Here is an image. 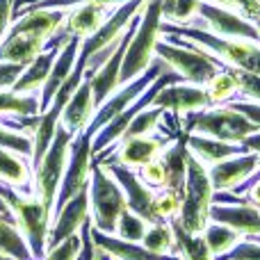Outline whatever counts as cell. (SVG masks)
I'll return each instance as SVG.
<instances>
[{
	"mask_svg": "<svg viewBox=\"0 0 260 260\" xmlns=\"http://www.w3.org/2000/svg\"><path fill=\"white\" fill-rule=\"evenodd\" d=\"M162 35L180 37L192 44L201 46L210 55H215L219 62L226 67L242 69V71L256 73L260 76V44L249 39H226V37H217L208 30L194 25H171V23H162Z\"/></svg>",
	"mask_w": 260,
	"mask_h": 260,
	"instance_id": "cell-1",
	"label": "cell"
},
{
	"mask_svg": "<svg viewBox=\"0 0 260 260\" xmlns=\"http://www.w3.org/2000/svg\"><path fill=\"white\" fill-rule=\"evenodd\" d=\"M155 57L165 59L171 71H176L183 78V82L197 87H206L208 80L215 78L226 67L224 62H219L215 55L203 50L201 46L171 35H165V39L157 41Z\"/></svg>",
	"mask_w": 260,
	"mask_h": 260,
	"instance_id": "cell-2",
	"label": "cell"
},
{
	"mask_svg": "<svg viewBox=\"0 0 260 260\" xmlns=\"http://www.w3.org/2000/svg\"><path fill=\"white\" fill-rule=\"evenodd\" d=\"M162 35V0H146L139 14V25L135 30L128 50L123 55L119 82L128 85L139 78L155 59V46Z\"/></svg>",
	"mask_w": 260,
	"mask_h": 260,
	"instance_id": "cell-3",
	"label": "cell"
},
{
	"mask_svg": "<svg viewBox=\"0 0 260 260\" xmlns=\"http://www.w3.org/2000/svg\"><path fill=\"white\" fill-rule=\"evenodd\" d=\"M180 123L185 135H206L231 144H242L249 135L260 130L256 123H251L231 105H215V108L189 112L180 117Z\"/></svg>",
	"mask_w": 260,
	"mask_h": 260,
	"instance_id": "cell-4",
	"label": "cell"
},
{
	"mask_svg": "<svg viewBox=\"0 0 260 260\" xmlns=\"http://www.w3.org/2000/svg\"><path fill=\"white\" fill-rule=\"evenodd\" d=\"M128 210L126 194L121 185L112 178L108 169L101 162H91L89 176V219L91 226L101 233L114 235L117 233V221Z\"/></svg>",
	"mask_w": 260,
	"mask_h": 260,
	"instance_id": "cell-5",
	"label": "cell"
},
{
	"mask_svg": "<svg viewBox=\"0 0 260 260\" xmlns=\"http://www.w3.org/2000/svg\"><path fill=\"white\" fill-rule=\"evenodd\" d=\"M0 197L12 208L18 231L23 233L30 253L35 260H44L48 251V235H50V215L53 210L46 208L37 197H23L16 189L0 185Z\"/></svg>",
	"mask_w": 260,
	"mask_h": 260,
	"instance_id": "cell-6",
	"label": "cell"
},
{
	"mask_svg": "<svg viewBox=\"0 0 260 260\" xmlns=\"http://www.w3.org/2000/svg\"><path fill=\"white\" fill-rule=\"evenodd\" d=\"M212 197H215V189H212L210 176H208V167L201 165L189 153L187 176H185V192H183V201H180V210L176 215L178 224L187 233H194V235L203 233V229L210 221Z\"/></svg>",
	"mask_w": 260,
	"mask_h": 260,
	"instance_id": "cell-7",
	"label": "cell"
},
{
	"mask_svg": "<svg viewBox=\"0 0 260 260\" xmlns=\"http://www.w3.org/2000/svg\"><path fill=\"white\" fill-rule=\"evenodd\" d=\"M71 139H73V135L59 126L53 142H50L48 151L44 153L39 165L35 167V178H32L35 197L39 199L46 208H50V210L55 208V199H57L59 185H62V176H64V169H67V162H69Z\"/></svg>",
	"mask_w": 260,
	"mask_h": 260,
	"instance_id": "cell-8",
	"label": "cell"
},
{
	"mask_svg": "<svg viewBox=\"0 0 260 260\" xmlns=\"http://www.w3.org/2000/svg\"><path fill=\"white\" fill-rule=\"evenodd\" d=\"M167 71H171L169 64H167L165 59L155 57V59H153V64L142 73V76L135 78V80L128 82V85L119 87V89L114 91V94L110 96V99L105 101V103L101 105L99 110H96V114H94V119H91V123H89V128H87V133H89V135H96L103 126H108V123L112 121L114 117H119L123 110L130 108V105H133L135 101H137L139 96H142L144 91H146L148 87H151L153 82H155L157 78H160L162 73H167Z\"/></svg>",
	"mask_w": 260,
	"mask_h": 260,
	"instance_id": "cell-9",
	"label": "cell"
},
{
	"mask_svg": "<svg viewBox=\"0 0 260 260\" xmlns=\"http://www.w3.org/2000/svg\"><path fill=\"white\" fill-rule=\"evenodd\" d=\"M91 139L94 135L78 133L71 139V148H69V162L62 176V185H59L57 199H55L53 215L76 194L89 187V176H91V162H94V151H91Z\"/></svg>",
	"mask_w": 260,
	"mask_h": 260,
	"instance_id": "cell-10",
	"label": "cell"
},
{
	"mask_svg": "<svg viewBox=\"0 0 260 260\" xmlns=\"http://www.w3.org/2000/svg\"><path fill=\"white\" fill-rule=\"evenodd\" d=\"M105 169L112 174V178L121 185L123 194H126V203L128 210H133L135 215H139L142 219H146L148 224H162L160 217H157V208H155V197L157 192H153L151 187L142 183V178L137 176V171L123 167L119 162H101ZM167 224V221H165Z\"/></svg>",
	"mask_w": 260,
	"mask_h": 260,
	"instance_id": "cell-11",
	"label": "cell"
},
{
	"mask_svg": "<svg viewBox=\"0 0 260 260\" xmlns=\"http://www.w3.org/2000/svg\"><path fill=\"white\" fill-rule=\"evenodd\" d=\"M199 25L201 30H208L217 37H226V39H249V41H258V30L251 21L242 18L240 14L229 12L224 7H217V5L203 3L199 7Z\"/></svg>",
	"mask_w": 260,
	"mask_h": 260,
	"instance_id": "cell-12",
	"label": "cell"
},
{
	"mask_svg": "<svg viewBox=\"0 0 260 260\" xmlns=\"http://www.w3.org/2000/svg\"><path fill=\"white\" fill-rule=\"evenodd\" d=\"M176 137H169V135H146V137H128L119 142V148L114 155H110L108 162H119L123 167H130V169H139V167L153 162L155 157L162 155L167 146L174 142ZM96 162H105V160H96Z\"/></svg>",
	"mask_w": 260,
	"mask_h": 260,
	"instance_id": "cell-13",
	"label": "cell"
},
{
	"mask_svg": "<svg viewBox=\"0 0 260 260\" xmlns=\"http://www.w3.org/2000/svg\"><path fill=\"white\" fill-rule=\"evenodd\" d=\"M87 219H89V187L82 189V192L76 194L73 199H69L53 215V226H50V235H48V249H55L57 244H62L64 240L76 235L78 231L85 226Z\"/></svg>",
	"mask_w": 260,
	"mask_h": 260,
	"instance_id": "cell-14",
	"label": "cell"
},
{
	"mask_svg": "<svg viewBox=\"0 0 260 260\" xmlns=\"http://www.w3.org/2000/svg\"><path fill=\"white\" fill-rule=\"evenodd\" d=\"M258 169H260V157L256 153L247 151L208 167V176H210V183L215 192H235Z\"/></svg>",
	"mask_w": 260,
	"mask_h": 260,
	"instance_id": "cell-15",
	"label": "cell"
},
{
	"mask_svg": "<svg viewBox=\"0 0 260 260\" xmlns=\"http://www.w3.org/2000/svg\"><path fill=\"white\" fill-rule=\"evenodd\" d=\"M153 108H160V110H165V112L185 117V114H189V112L212 108V105H210V99H208L203 87L187 85V82H174V85H167L165 89L155 96Z\"/></svg>",
	"mask_w": 260,
	"mask_h": 260,
	"instance_id": "cell-16",
	"label": "cell"
},
{
	"mask_svg": "<svg viewBox=\"0 0 260 260\" xmlns=\"http://www.w3.org/2000/svg\"><path fill=\"white\" fill-rule=\"evenodd\" d=\"M67 14L69 9H23L21 14H16L9 32L30 35L35 39L48 44L62 30L64 21H67Z\"/></svg>",
	"mask_w": 260,
	"mask_h": 260,
	"instance_id": "cell-17",
	"label": "cell"
},
{
	"mask_svg": "<svg viewBox=\"0 0 260 260\" xmlns=\"http://www.w3.org/2000/svg\"><path fill=\"white\" fill-rule=\"evenodd\" d=\"M80 44H82V39L71 37V39H69L67 44L59 48L57 57H55V62H53V69H50L48 78H46L44 87H41V91H39V108H41V112H46V110H48V105L53 103L57 89L64 85V80L71 76L73 67H76L78 53H80Z\"/></svg>",
	"mask_w": 260,
	"mask_h": 260,
	"instance_id": "cell-18",
	"label": "cell"
},
{
	"mask_svg": "<svg viewBox=\"0 0 260 260\" xmlns=\"http://www.w3.org/2000/svg\"><path fill=\"white\" fill-rule=\"evenodd\" d=\"M210 221L231 226L242 238L260 235V208L251 203H212Z\"/></svg>",
	"mask_w": 260,
	"mask_h": 260,
	"instance_id": "cell-19",
	"label": "cell"
},
{
	"mask_svg": "<svg viewBox=\"0 0 260 260\" xmlns=\"http://www.w3.org/2000/svg\"><path fill=\"white\" fill-rule=\"evenodd\" d=\"M89 235L91 242L99 251L108 253L114 260H180L178 256H171V253H155L148 251L142 242H126V240L117 238V235H108L96 231L94 226H89Z\"/></svg>",
	"mask_w": 260,
	"mask_h": 260,
	"instance_id": "cell-20",
	"label": "cell"
},
{
	"mask_svg": "<svg viewBox=\"0 0 260 260\" xmlns=\"http://www.w3.org/2000/svg\"><path fill=\"white\" fill-rule=\"evenodd\" d=\"M94 114H96V103H94V94H91V82L85 78L82 85L78 87V91L67 103V108L62 110L59 126L76 137L78 133H85L89 128Z\"/></svg>",
	"mask_w": 260,
	"mask_h": 260,
	"instance_id": "cell-21",
	"label": "cell"
},
{
	"mask_svg": "<svg viewBox=\"0 0 260 260\" xmlns=\"http://www.w3.org/2000/svg\"><path fill=\"white\" fill-rule=\"evenodd\" d=\"M32 178H35V167L30 157L9 148H0V185H7L18 194L25 192L27 197H35Z\"/></svg>",
	"mask_w": 260,
	"mask_h": 260,
	"instance_id": "cell-22",
	"label": "cell"
},
{
	"mask_svg": "<svg viewBox=\"0 0 260 260\" xmlns=\"http://www.w3.org/2000/svg\"><path fill=\"white\" fill-rule=\"evenodd\" d=\"M187 151L197 157L201 165L212 167L221 160H229L233 155L247 153V148L242 144H231L221 142L215 137H206V135H187Z\"/></svg>",
	"mask_w": 260,
	"mask_h": 260,
	"instance_id": "cell-23",
	"label": "cell"
},
{
	"mask_svg": "<svg viewBox=\"0 0 260 260\" xmlns=\"http://www.w3.org/2000/svg\"><path fill=\"white\" fill-rule=\"evenodd\" d=\"M46 50V44L30 35H21V32H9L0 44V62H12L27 67L32 64L41 53Z\"/></svg>",
	"mask_w": 260,
	"mask_h": 260,
	"instance_id": "cell-24",
	"label": "cell"
},
{
	"mask_svg": "<svg viewBox=\"0 0 260 260\" xmlns=\"http://www.w3.org/2000/svg\"><path fill=\"white\" fill-rule=\"evenodd\" d=\"M57 53H59V48H46L35 62L25 67V71L21 73V78H18L16 85L12 87V91H16V94H35L37 96V91H41V87H44L50 69H53V62H55V57H57Z\"/></svg>",
	"mask_w": 260,
	"mask_h": 260,
	"instance_id": "cell-25",
	"label": "cell"
},
{
	"mask_svg": "<svg viewBox=\"0 0 260 260\" xmlns=\"http://www.w3.org/2000/svg\"><path fill=\"white\" fill-rule=\"evenodd\" d=\"M169 226L174 231V253L178 256L180 260H215L210 253V249L206 247L201 235H194V233H187L183 226L178 224V219H169Z\"/></svg>",
	"mask_w": 260,
	"mask_h": 260,
	"instance_id": "cell-26",
	"label": "cell"
},
{
	"mask_svg": "<svg viewBox=\"0 0 260 260\" xmlns=\"http://www.w3.org/2000/svg\"><path fill=\"white\" fill-rule=\"evenodd\" d=\"M39 96L0 89V117H39Z\"/></svg>",
	"mask_w": 260,
	"mask_h": 260,
	"instance_id": "cell-27",
	"label": "cell"
},
{
	"mask_svg": "<svg viewBox=\"0 0 260 260\" xmlns=\"http://www.w3.org/2000/svg\"><path fill=\"white\" fill-rule=\"evenodd\" d=\"M0 253L14 260H35L18 226L5 217H0Z\"/></svg>",
	"mask_w": 260,
	"mask_h": 260,
	"instance_id": "cell-28",
	"label": "cell"
},
{
	"mask_svg": "<svg viewBox=\"0 0 260 260\" xmlns=\"http://www.w3.org/2000/svg\"><path fill=\"white\" fill-rule=\"evenodd\" d=\"M201 238H203V242H206V247L210 249L212 258H217V256H221V253L231 251V249L242 240V235H240L238 231H233L231 226H226V224L208 221V226L203 229Z\"/></svg>",
	"mask_w": 260,
	"mask_h": 260,
	"instance_id": "cell-29",
	"label": "cell"
},
{
	"mask_svg": "<svg viewBox=\"0 0 260 260\" xmlns=\"http://www.w3.org/2000/svg\"><path fill=\"white\" fill-rule=\"evenodd\" d=\"M201 0H162V23L192 25L199 16Z\"/></svg>",
	"mask_w": 260,
	"mask_h": 260,
	"instance_id": "cell-30",
	"label": "cell"
},
{
	"mask_svg": "<svg viewBox=\"0 0 260 260\" xmlns=\"http://www.w3.org/2000/svg\"><path fill=\"white\" fill-rule=\"evenodd\" d=\"M208 94V99H210V105L215 108V105H226L233 101V96L238 94V85H235V78L233 73H231L229 67H224L219 73H217L215 78H210L208 80V85L203 87Z\"/></svg>",
	"mask_w": 260,
	"mask_h": 260,
	"instance_id": "cell-31",
	"label": "cell"
},
{
	"mask_svg": "<svg viewBox=\"0 0 260 260\" xmlns=\"http://www.w3.org/2000/svg\"><path fill=\"white\" fill-rule=\"evenodd\" d=\"M162 117H165V110L160 108H146L137 114V117L130 121V126L126 128L121 139H128V137H146V135H153L155 130H160V123H162ZM119 139V142H121Z\"/></svg>",
	"mask_w": 260,
	"mask_h": 260,
	"instance_id": "cell-32",
	"label": "cell"
},
{
	"mask_svg": "<svg viewBox=\"0 0 260 260\" xmlns=\"http://www.w3.org/2000/svg\"><path fill=\"white\" fill-rule=\"evenodd\" d=\"M142 244L148 249V251H155V253H171V256H176L174 253V231H171L169 224H148L146 233H144L142 238Z\"/></svg>",
	"mask_w": 260,
	"mask_h": 260,
	"instance_id": "cell-33",
	"label": "cell"
},
{
	"mask_svg": "<svg viewBox=\"0 0 260 260\" xmlns=\"http://www.w3.org/2000/svg\"><path fill=\"white\" fill-rule=\"evenodd\" d=\"M148 229V221L142 219L139 215H135L133 210H123V215L117 221V238L126 240V242H142L144 233Z\"/></svg>",
	"mask_w": 260,
	"mask_h": 260,
	"instance_id": "cell-34",
	"label": "cell"
},
{
	"mask_svg": "<svg viewBox=\"0 0 260 260\" xmlns=\"http://www.w3.org/2000/svg\"><path fill=\"white\" fill-rule=\"evenodd\" d=\"M0 148L16 151V153H21V155H27L32 160V135L18 133V130L5 126V123L0 121Z\"/></svg>",
	"mask_w": 260,
	"mask_h": 260,
	"instance_id": "cell-35",
	"label": "cell"
},
{
	"mask_svg": "<svg viewBox=\"0 0 260 260\" xmlns=\"http://www.w3.org/2000/svg\"><path fill=\"white\" fill-rule=\"evenodd\" d=\"M231 73L235 78V85H238V94L244 96L247 101H253V103H260V76L256 73L242 71V69H233L229 67Z\"/></svg>",
	"mask_w": 260,
	"mask_h": 260,
	"instance_id": "cell-36",
	"label": "cell"
},
{
	"mask_svg": "<svg viewBox=\"0 0 260 260\" xmlns=\"http://www.w3.org/2000/svg\"><path fill=\"white\" fill-rule=\"evenodd\" d=\"M137 176L142 178V183L146 185V187L153 189V192H160V189L167 187V171H165V165H162L160 157H155L153 162L139 167Z\"/></svg>",
	"mask_w": 260,
	"mask_h": 260,
	"instance_id": "cell-37",
	"label": "cell"
},
{
	"mask_svg": "<svg viewBox=\"0 0 260 260\" xmlns=\"http://www.w3.org/2000/svg\"><path fill=\"white\" fill-rule=\"evenodd\" d=\"M82 253V235H71L69 240H64L62 244H57L55 249L46 251L44 260H80Z\"/></svg>",
	"mask_w": 260,
	"mask_h": 260,
	"instance_id": "cell-38",
	"label": "cell"
},
{
	"mask_svg": "<svg viewBox=\"0 0 260 260\" xmlns=\"http://www.w3.org/2000/svg\"><path fill=\"white\" fill-rule=\"evenodd\" d=\"M203 3H210V5H217V7L229 9V12H235L251 23L260 16V5L256 0H203Z\"/></svg>",
	"mask_w": 260,
	"mask_h": 260,
	"instance_id": "cell-39",
	"label": "cell"
},
{
	"mask_svg": "<svg viewBox=\"0 0 260 260\" xmlns=\"http://www.w3.org/2000/svg\"><path fill=\"white\" fill-rule=\"evenodd\" d=\"M233 194H242V199L247 203H251V206L260 208V171L256 174H251L247 180H244L242 185H240L238 189H235Z\"/></svg>",
	"mask_w": 260,
	"mask_h": 260,
	"instance_id": "cell-40",
	"label": "cell"
},
{
	"mask_svg": "<svg viewBox=\"0 0 260 260\" xmlns=\"http://www.w3.org/2000/svg\"><path fill=\"white\" fill-rule=\"evenodd\" d=\"M23 71H25V67H21V64L0 62V89H12Z\"/></svg>",
	"mask_w": 260,
	"mask_h": 260,
	"instance_id": "cell-41",
	"label": "cell"
},
{
	"mask_svg": "<svg viewBox=\"0 0 260 260\" xmlns=\"http://www.w3.org/2000/svg\"><path fill=\"white\" fill-rule=\"evenodd\" d=\"M14 5L16 0H0V44L14 25Z\"/></svg>",
	"mask_w": 260,
	"mask_h": 260,
	"instance_id": "cell-42",
	"label": "cell"
},
{
	"mask_svg": "<svg viewBox=\"0 0 260 260\" xmlns=\"http://www.w3.org/2000/svg\"><path fill=\"white\" fill-rule=\"evenodd\" d=\"M231 105L233 110H238L240 114H244V117L249 119L251 123H256V126L260 128V103H253V101H231Z\"/></svg>",
	"mask_w": 260,
	"mask_h": 260,
	"instance_id": "cell-43",
	"label": "cell"
},
{
	"mask_svg": "<svg viewBox=\"0 0 260 260\" xmlns=\"http://www.w3.org/2000/svg\"><path fill=\"white\" fill-rule=\"evenodd\" d=\"M89 226H91V219H87L85 226L80 229V235H82V253H80V260H94V256H96V247H94V242H91Z\"/></svg>",
	"mask_w": 260,
	"mask_h": 260,
	"instance_id": "cell-44",
	"label": "cell"
},
{
	"mask_svg": "<svg viewBox=\"0 0 260 260\" xmlns=\"http://www.w3.org/2000/svg\"><path fill=\"white\" fill-rule=\"evenodd\" d=\"M242 146L247 148L249 153H256V155L260 157V130L258 133H253V135H249V137L242 142Z\"/></svg>",
	"mask_w": 260,
	"mask_h": 260,
	"instance_id": "cell-45",
	"label": "cell"
},
{
	"mask_svg": "<svg viewBox=\"0 0 260 260\" xmlns=\"http://www.w3.org/2000/svg\"><path fill=\"white\" fill-rule=\"evenodd\" d=\"M0 217H5V219H9V221H14V224H16V219H14V212H12V208L7 206V201H5L3 197H0Z\"/></svg>",
	"mask_w": 260,
	"mask_h": 260,
	"instance_id": "cell-46",
	"label": "cell"
},
{
	"mask_svg": "<svg viewBox=\"0 0 260 260\" xmlns=\"http://www.w3.org/2000/svg\"><path fill=\"white\" fill-rule=\"evenodd\" d=\"M94 260H114V258H110L108 253H103V251H99V249H96V256H94Z\"/></svg>",
	"mask_w": 260,
	"mask_h": 260,
	"instance_id": "cell-47",
	"label": "cell"
},
{
	"mask_svg": "<svg viewBox=\"0 0 260 260\" xmlns=\"http://www.w3.org/2000/svg\"><path fill=\"white\" fill-rule=\"evenodd\" d=\"M253 25H256V30H258V44H260V16L253 21Z\"/></svg>",
	"mask_w": 260,
	"mask_h": 260,
	"instance_id": "cell-48",
	"label": "cell"
},
{
	"mask_svg": "<svg viewBox=\"0 0 260 260\" xmlns=\"http://www.w3.org/2000/svg\"><path fill=\"white\" fill-rule=\"evenodd\" d=\"M0 260H14V258H9V256H3V253H0Z\"/></svg>",
	"mask_w": 260,
	"mask_h": 260,
	"instance_id": "cell-49",
	"label": "cell"
},
{
	"mask_svg": "<svg viewBox=\"0 0 260 260\" xmlns=\"http://www.w3.org/2000/svg\"><path fill=\"white\" fill-rule=\"evenodd\" d=\"M251 240H256V242L260 244V235H253V238H251Z\"/></svg>",
	"mask_w": 260,
	"mask_h": 260,
	"instance_id": "cell-50",
	"label": "cell"
},
{
	"mask_svg": "<svg viewBox=\"0 0 260 260\" xmlns=\"http://www.w3.org/2000/svg\"><path fill=\"white\" fill-rule=\"evenodd\" d=\"M256 3H258V5H260V0H256Z\"/></svg>",
	"mask_w": 260,
	"mask_h": 260,
	"instance_id": "cell-51",
	"label": "cell"
}]
</instances>
